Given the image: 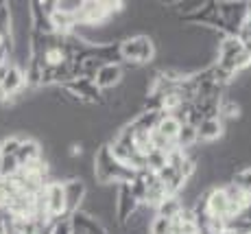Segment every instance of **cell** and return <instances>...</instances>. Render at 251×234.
<instances>
[{"instance_id": "6da1fadb", "label": "cell", "mask_w": 251, "mask_h": 234, "mask_svg": "<svg viewBox=\"0 0 251 234\" xmlns=\"http://www.w3.org/2000/svg\"><path fill=\"white\" fill-rule=\"evenodd\" d=\"M92 175L99 184H129L136 177V171L116 162L107 145H99L92 155Z\"/></svg>"}, {"instance_id": "7a4b0ae2", "label": "cell", "mask_w": 251, "mask_h": 234, "mask_svg": "<svg viewBox=\"0 0 251 234\" xmlns=\"http://www.w3.org/2000/svg\"><path fill=\"white\" fill-rule=\"evenodd\" d=\"M118 48H120L123 64H127V66H149V64H153V59L157 55L155 42H153V37L149 33L123 37L118 42Z\"/></svg>"}, {"instance_id": "3957f363", "label": "cell", "mask_w": 251, "mask_h": 234, "mask_svg": "<svg viewBox=\"0 0 251 234\" xmlns=\"http://www.w3.org/2000/svg\"><path fill=\"white\" fill-rule=\"evenodd\" d=\"M42 208L48 221H57L66 214V197H64V182L48 179L44 191H42Z\"/></svg>"}, {"instance_id": "277c9868", "label": "cell", "mask_w": 251, "mask_h": 234, "mask_svg": "<svg viewBox=\"0 0 251 234\" xmlns=\"http://www.w3.org/2000/svg\"><path fill=\"white\" fill-rule=\"evenodd\" d=\"M85 195H88V184L85 179L81 177H72V179H66L64 182V197H66V214L76 212L81 210L85 202Z\"/></svg>"}, {"instance_id": "5b68a950", "label": "cell", "mask_w": 251, "mask_h": 234, "mask_svg": "<svg viewBox=\"0 0 251 234\" xmlns=\"http://www.w3.org/2000/svg\"><path fill=\"white\" fill-rule=\"evenodd\" d=\"M138 206H140V202L133 197L129 184H118V191H116V206H114L116 221L123 226V223L138 210Z\"/></svg>"}, {"instance_id": "8992f818", "label": "cell", "mask_w": 251, "mask_h": 234, "mask_svg": "<svg viewBox=\"0 0 251 234\" xmlns=\"http://www.w3.org/2000/svg\"><path fill=\"white\" fill-rule=\"evenodd\" d=\"M125 79V70L118 64H103L99 68V72L94 75V86L100 92H109L114 88H118Z\"/></svg>"}, {"instance_id": "52a82bcc", "label": "cell", "mask_w": 251, "mask_h": 234, "mask_svg": "<svg viewBox=\"0 0 251 234\" xmlns=\"http://www.w3.org/2000/svg\"><path fill=\"white\" fill-rule=\"evenodd\" d=\"M16 160H18V164H20V169L31 162L42 160V143L37 138H33V136H24L20 149H18V153H16Z\"/></svg>"}, {"instance_id": "ba28073f", "label": "cell", "mask_w": 251, "mask_h": 234, "mask_svg": "<svg viewBox=\"0 0 251 234\" xmlns=\"http://www.w3.org/2000/svg\"><path fill=\"white\" fill-rule=\"evenodd\" d=\"M225 134V125L221 123L219 118H203V123L197 127V138H199V145H214L223 138Z\"/></svg>"}, {"instance_id": "9c48e42d", "label": "cell", "mask_w": 251, "mask_h": 234, "mask_svg": "<svg viewBox=\"0 0 251 234\" xmlns=\"http://www.w3.org/2000/svg\"><path fill=\"white\" fill-rule=\"evenodd\" d=\"M68 219H70L72 230H76V232H81V234H107V230H105V228L100 226V223L96 221L94 217H90V214L83 212V210L72 212Z\"/></svg>"}, {"instance_id": "30bf717a", "label": "cell", "mask_w": 251, "mask_h": 234, "mask_svg": "<svg viewBox=\"0 0 251 234\" xmlns=\"http://www.w3.org/2000/svg\"><path fill=\"white\" fill-rule=\"evenodd\" d=\"M179 127H181L179 120L173 118V116L166 114V112H162V118H160V123L155 125V131L162 136V138H166L168 143L175 145V138H177V134H179Z\"/></svg>"}, {"instance_id": "8fae6325", "label": "cell", "mask_w": 251, "mask_h": 234, "mask_svg": "<svg viewBox=\"0 0 251 234\" xmlns=\"http://www.w3.org/2000/svg\"><path fill=\"white\" fill-rule=\"evenodd\" d=\"M197 145H199V138H197V127L183 123L179 127V134H177V138H175V149L190 151L192 147H197Z\"/></svg>"}, {"instance_id": "7c38bea8", "label": "cell", "mask_w": 251, "mask_h": 234, "mask_svg": "<svg viewBox=\"0 0 251 234\" xmlns=\"http://www.w3.org/2000/svg\"><path fill=\"white\" fill-rule=\"evenodd\" d=\"M181 212V202H179V197H164L160 204H157V208H155V214L157 217H166V219H175L177 214Z\"/></svg>"}, {"instance_id": "4fadbf2b", "label": "cell", "mask_w": 251, "mask_h": 234, "mask_svg": "<svg viewBox=\"0 0 251 234\" xmlns=\"http://www.w3.org/2000/svg\"><path fill=\"white\" fill-rule=\"evenodd\" d=\"M22 138L24 136H16V134L2 136V138H0V155H2V158H7V155H16L18 149H20V145H22Z\"/></svg>"}, {"instance_id": "5bb4252c", "label": "cell", "mask_w": 251, "mask_h": 234, "mask_svg": "<svg viewBox=\"0 0 251 234\" xmlns=\"http://www.w3.org/2000/svg\"><path fill=\"white\" fill-rule=\"evenodd\" d=\"M18 173H20V164H18L16 155H7V158H2V162H0V177L13 179Z\"/></svg>"}, {"instance_id": "9a60e30c", "label": "cell", "mask_w": 251, "mask_h": 234, "mask_svg": "<svg viewBox=\"0 0 251 234\" xmlns=\"http://www.w3.org/2000/svg\"><path fill=\"white\" fill-rule=\"evenodd\" d=\"M231 182H234L238 188H243V191L251 197V167L238 169L234 175H231Z\"/></svg>"}, {"instance_id": "2e32d148", "label": "cell", "mask_w": 251, "mask_h": 234, "mask_svg": "<svg viewBox=\"0 0 251 234\" xmlns=\"http://www.w3.org/2000/svg\"><path fill=\"white\" fill-rule=\"evenodd\" d=\"M173 232V219L166 217H153V221L149 223V234H171Z\"/></svg>"}, {"instance_id": "e0dca14e", "label": "cell", "mask_w": 251, "mask_h": 234, "mask_svg": "<svg viewBox=\"0 0 251 234\" xmlns=\"http://www.w3.org/2000/svg\"><path fill=\"white\" fill-rule=\"evenodd\" d=\"M164 167H166V153L153 149L151 153L147 155V171H151V173H157V171H162Z\"/></svg>"}, {"instance_id": "ac0fdd59", "label": "cell", "mask_w": 251, "mask_h": 234, "mask_svg": "<svg viewBox=\"0 0 251 234\" xmlns=\"http://www.w3.org/2000/svg\"><path fill=\"white\" fill-rule=\"evenodd\" d=\"M50 234H72L70 219L68 217H61V219H57V221H52Z\"/></svg>"}, {"instance_id": "d6986e66", "label": "cell", "mask_w": 251, "mask_h": 234, "mask_svg": "<svg viewBox=\"0 0 251 234\" xmlns=\"http://www.w3.org/2000/svg\"><path fill=\"white\" fill-rule=\"evenodd\" d=\"M9 66H11V64H0V81H2L4 77H7V70H9Z\"/></svg>"}, {"instance_id": "ffe728a7", "label": "cell", "mask_w": 251, "mask_h": 234, "mask_svg": "<svg viewBox=\"0 0 251 234\" xmlns=\"http://www.w3.org/2000/svg\"><path fill=\"white\" fill-rule=\"evenodd\" d=\"M72 234H81V232H76V230H72Z\"/></svg>"}, {"instance_id": "44dd1931", "label": "cell", "mask_w": 251, "mask_h": 234, "mask_svg": "<svg viewBox=\"0 0 251 234\" xmlns=\"http://www.w3.org/2000/svg\"><path fill=\"white\" fill-rule=\"evenodd\" d=\"M0 162H2V155H0Z\"/></svg>"}]
</instances>
